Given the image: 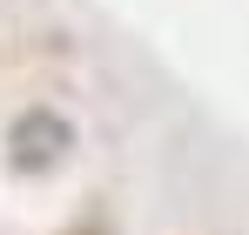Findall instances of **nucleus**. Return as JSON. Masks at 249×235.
<instances>
[{"mask_svg":"<svg viewBox=\"0 0 249 235\" xmlns=\"http://www.w3.org/2000/svg\"><path fill=\"white\" fill-rule=\"evenodd\" d=\"M0 148H7V175H20V182H41L54 168H68V155L81 148V134H74V121L61 115V108H20V115L7 121V134H0Z\"/></svg>","mask_w":249,"mask_h":235,"instance_id":"obj_1","label":"nucleus"},{"mask_svg":"<svg viewBox=\"0 0 249 235\" xmlns=\"http://www.w3.org/2000/svg\"><path fill=\"white\" fill-rule=\"evenodd\" d=\"M61 235H108V215H74Z\"/></svg>","mask_w":249,"mask_h":235,"instance_id":"obj_2","label":"nucleus"}]
</instances>
